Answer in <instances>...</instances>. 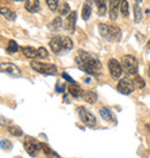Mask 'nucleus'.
<instances>
[{
    "label": "nucleus",
    "instance_id": "1",
    "mask_svg": "<svg viewBox=\"0 0 150 158\" xmlns=\"http://www.w3.org/2000/svg\"><path fill=\"white\" fill-rule=\"evenodd\" d=\"M75 62L81 70L88 75L98 76L102 72V64L95 54H91L85 51H79L75 58Z\"/></svg>",
    "mask_w": 150,
    "mask_h": 158
},
{
    "label": "nucleus",
    "instance_id": "2",
    "mask_svg": "<svg viewBox=\"0 0 150 158\" xmlns=\"http://www.w3.org/2000/svg\"><path fill=\"white\" fill-rule=\"evenodd\" d=\"M98 31L104 40H110V42H119L121 38V30L118 27L101 23L98 26Z\"/></svg>",
    "mask_w": 150,
    "mask_h": 158
},
{
    "label": "nucleus",
    "instance_id": "3",
    "mask_svg": "<svg viewBox=\"0 0 150 158\" xmlns=\"http://www.w3.org/2000/svg\"><path fill=\"white\" fill-rule=\"evenodd\" d=\"M121 66L125 69V72L129 75H136L139 69V64L135 58L131 54H126L121 59Z\"/></svg>",
    "mask_w": 150,
    "mask_h": 158
},
{
    "label": "nucleus",
    "instance_id": "4",
    "mask_svg": "<svg viewBox=\"0 0 150 158\" xmlns=\"http://www.w3.org/2000/svg\"><path fill=\"white\" fill-rule=\"evenodd\" d=\"M23 145H24L26 151L29 154V156H31V157H35L36 155L40 152V150H42L40 142H38L36 139L31 137V136H26V137H24Z\"/></svg>",
    "mask_w": 150,
    "mask_h": 158
},
{
    "label": "nucleus",
    "instance_id": "5",
    "mask_svg": "<svg viewBox=\"0 0 150 158\" xmlns=\"http://www.w3.org/2000/svg\"><path fill=\"white\" fill-rule=\"evenodd\" d=\"M30 66L32 69L40 73V74H45V75L57 74V67H56V65H52V64H43V62H40V61H31Z\"/></svg>",
    "mask_w": 150,
    "mask_h": 158
},
{
    "label": "nucleus",
    "instance_id": "6",
    "mask_svg": "<svg viewBox=\"0 0 150 158\" xmlns=\"http://www.w3.org/2000/svg\"><path fill=\"white\" fill-rule=\"evenodd\" d=\"M77 113H79L80 120L88 127H95L96 123H97V120H96V117L91 112H89L85 107L83 106H79L77 107Z\"/></svg>",
    "mask_w": 150,
    "mask_h": 158
},
{
    "label": "nucleus",
    "instance_id": "7",
    "mask_svg": "<svg viewBox=\"0 0 150 158\" xmlns=\"http://www.w3.org/2000/svg\"><path fill=\"white\" fill-rule=\"evenodd\" d=\"M134 88H135L134 82H133L131 79H128V77L121 79L119 81L118 85H117L118 91H119L120 94H123V95H131V94L134 91Z\"/></svg>",
    "mask_w": 150,
    "mask_h": 158
},
{
    "label": "nucleus",
    "instance_id": "8",
    "mask_svg": "<svg viewBox=\"0 0 150 158\" xmlns=\"http://www.w3.org/2000/svg\"><path fill=\"white\" fill-rule=\"evenodd\" d=\"M109 70H110V74L112 76V79H119L123 73V66L121 64H119V61L117 59H110L109 60Z\"/></svg>",
    "mask_w": 150,
    "mask_h": 158
},
{
    "label": "nucleus",
    "instance_id": "9",
    "mask_svg": "<svg viewBox=\"0 0 150 158\" xmlns=\"http://www.w3.org/2000/svg\"><path fill=\"white\" fill-rule=\"evenodd\" d=\"M1 73H5V74L12 75V76H20L21 75V70L19 67H16L13 64H9V62H6V64H1Z\"/></svg>",
    "mask_w": 150,
    "mask_h": 158
},
{
    "label": "nucleus",
    "instance_id": "10",
    "mask_svg": "<svg viewBox=\"0 0 150 158\" xmlns=\"http://www.w3.org/2000/svg\"><path fill=\"white\" fill-rule=\"evenodd\" d=\"M50 48L52 50V52L56 53V54L65 52V51H64V45H62L61 36H57V37L52 38L51 42H50Z\"/></svg>",
    "mask_w": 150,
    "mask_h": 158
},
{
    "label": "nucleus",
    "instance_id": "11",
    "mask_svg": "<svg viewBox=\"0 0 150 158\" xmlns=\"http://www.w3.org/2000/svg\"><path fill=\"white\" fill-rule=\"evenodd\" d=\"M76 16H77V13L73 10L68 14V16L66 19V22H65V29L67 31H69L71 34H73L75 30V22H76Z\"/></svg>",
    "mask_w": 150,
    "mask_h": 158
},
{
    "label": "nucleus",
    "instance_id": "12",
    "mask_svg": "<svg viewBox=\"0 0 150 158\" xmlns=\"http://www.w3.org/2000/svg\"><path fill=\"white\" fill-rule=\"evenodd\" d=\"M121 0H109V6H110V19L111 20H117L118 18V7Z\"/></svg>",
    "mask_w": 150,
    "mask_h": 158
},
{
    "label": "nucleus",
    "instance_id": "13",
    "mask_svg": "<svg viewBox=\"0 0 150 158\" xmlns=\"http://www.w3.org/2000/svg\"><path fill=\"white\" fill-rule=\"evenodd\" d=\"M91 8H93V2L91 0H85L82 7V19L84 21L89 20L90 15H91Z\"/></svg>",
    "mask_w": 150,
    "mask_h": 158
},
{
    "label": "nucleus",
    "instance_id": "14",
    "mask_svg": "<svg viewBox=\"0 0 150 158\" xmlns=\"http://www.w3.org/2000/svg\"><path fill=\"white\" fill-rule=\"evenodd\" d=\"M68 91H69V95H72V96L75 97V98L81 97L82 95H83L82 89L80 88V85L76 83V82H74V83H69V85H68Z\"/></svg>",
    "mask_w": 150,
    "mask_h": 158
},
{
    "label": "nucleus",
    "instance_id": "15",
    "mask_svg": "<svg viewBox=\"0 0 150 158\" xmlns=\"http://www.w3.org/2000/svg\"><path fill=\"white\" fill-rule=\"evenodd\" d=\"M26 9L29 13H37L40 10V0H27Z\"/></svg>",
    "mask_w": 150,
    "mask_h": 158
},
{
    "label": "nucleus",
    "instance_id": "16",
    "mask_svg": "<svg viewBox=\"0 0 150 158\" xmlns=\"http://www.w3.org/2000/svg\"><path fill=\"white\" fill-rule=\"evenodd\" d=\"M99 113H101L102 118L104 119L105 121H112V123H115V114L112 113V111H111L110 109H107V107H102L101 111H99Z\"/></svg>",
    "mask_w": 150,
    "mask_h": 158
},
{
    "label": "nucleus",
    "instance_id": "17",
    "mask_svg": "<svg viewBox=\"0 0 150 158\" xmlns=\"http://www.w3.org/2000/svg\"><path fill=\"white\" fill-rule=\"evenodd\" d=\"M42 145V150H43V152L45 154V156L48 158H61L59 155L56 152V151H53L52 148H50L49 145L46 144V143H40Z\"/></svg>",
    "mask_w": 150,
    "mask_h": 158
},
{
    "label": "nucleus",
    "instance_id": "18",
    "mask_svg": "<svg viewBox=\"0 0 150 158\" xmlns=\"http://www.w3.org/2000/svg\"><path fill=\"white\" fill-rule=\"evenodd\" d=\"M95 5L97 6V13L99 16H104L106 14V0H94Z\"/></svg>",
    "mask_w": 150,
    "mask_h": 158
},
{
    "label": "nucleus",
    "instance_id": "19",
    "mask_svg": "<svg viewBox=\"0 0 150 158\" xmlns=\"http://www.w3.org/2000/svg\"><path fill=\"white\" fill-rule=\"evenodd\" d=\"M1 15L4 16L6 20H8V21H14L15 19H16V14L14 13L12 9H9L8 7H1Z\"/></svg>",
    "mask_w": 150,
    "mask_h": 158
},
{
    "label": "nucleus",
    "instance_id": "20",
    "mask_svg": "<svg viewBox=\"0 0 150 158\" xmlns=\"http://www.w3.org/2000/svg\"><path fill=\"white\" fill-rule=\"evenodd\" d=\"M82 98L89 104H95L97 101V94L94 91H84L82 95Z\"/></svg>",
    "mask_w": 150,
    "mask_h": 158
},
{
    "label": "nucleus",
    "instance_id": "21",
    "mask_svg": "<svg viewBox=\"0 0 150 158\" xmlns=\"http://www.w3.org/2000/svg\"><path fill=\"white\" fill-rule=\"evenodd\" d=\"M62 26V21H61V18H54V20H53L52 22L49 24V29L52 31H58L60 30V28H61Z\"/></svg>",
    "mask_w": 150,
    "mask_h": 158
},
{
    "label": "nucleus",
    "instance_id": "22",
    "mask_svg": "<svg viewBox=\"0 0 150 158\" xmlns=\"http://www.w3.org/2000/svg\"><path fill=\"white\" fill-rule=\"evenodd\" d=\"M22 52L27 58H30V59L31 58L37 57V50H35V48H31V46H23Z\"/></svg>",
    "mask_w": 150,
    "mask_h": 158
},
{
    "label": "nucleus",
    "instance_id": "23",
    "mask_svg": "<svg viewBox=\"0 0 150 158\" xmlns=\"http://www.w3.org/2000/svg\"><path fill=\"white\" fill-rule=\"evenodd\" d=\"M141 19H142L141 7H140L139 2H136V4H134V22L139 23L141 21Z\"/></svg>",
    "mask_w": 150,
    "mask_h": 158
},
{
    "label": "nucleus",
    "instance_id": "24",
    "mask_svg": "<svg viewBox=\"0 0 150 158\" xmlns=\"http://www.w3.org/2000/svg\"><path fill=\"white\" fill-rule=\"evenodd\" d=\"M120 13L124 18H127L129 15V10H128V1L127 0H121L120 2Z\"/></svg>",
    "mask_w": 150,
    "mask_h": 158
},
{
    "label": "nucleus",
    "instance_id": "25",
    "mask_svg": "<svg viewBox=\"0 0 150 158\" xmlns=\"http://www.w3.org/2000/svg\"><path fill=\"white\" fill-rule=\"evenodd\" d=\"M58 10H59V14L64 16V15H66V14L69 13V10H71V7H69V5L67 4V2H61V4L58 6Z\"/></svg>",
    "mask_w": 150,
    "mask_h": 158
},
{
    "label": "nucleus",
    "instance_id": "26",
    "mask_svg": "<svg viewBox=\"0 0 150 158\" xmlns=\"http://www.w3.org/2000/svg\"><path fill=\"white\" fill-rule=\"evenodd\" d=\"M133 82H134V85H135V88L137 89H142L146 87V82H144V80L142 79L140 75H135V77L133 80Z\"/></svg>",
    "mask_w": 150,
    "mask_h": 158
},
{
    "label": "nucleus",
    "instance_id": "27",
    "mask_svg": "<svg viewBox=\"0 0 150 158\" xmlns=\"http://www.w3.org/2000/svg\"><path fill=\"white\" fill-rule=\"evenodd\" d=\"M18 50H19V46H18V44H16V42L13 40H9L8 45H7V48H6V51L8 53H15V52H18Z\"/></svg>",
    "mask_w": 150,
    "mask_h": 158
},
{
    "label": "nucleus",
    "instance_id": "28",
    "mask_svg": "<svg viewBox=\"0 0 150 158\" xmlns=\"http://www.w3.org/2000/svg\"><path fill=\"white\" fill-rule=\"evenodd\" d=\"M8 132L10 133L13 136H22L23 135L22 129L19 127V126H9Z\"/></svg>",
    "mask_w": 150,
    "mask_h": 158
},
{
    "label": "nucleus",
    "instance_id": "29",
    "mask_svg": "<svg viewBox=\"0 0 150 158\" xmlns=\"http://www.w3.org/2000/svg\"><path fill=\"white\" fill-rule=\"evenodd\" d=\"M45 2H46V5L49 6V8L52 10V12H54V10H57L58 9V0H45Z\"/></svg>",
    "mask_w": 150,
    "mask_h": 158
},
{
    "label": "nucleus",
    "instance_id": "30",
    "mask_svg": "<svg viewBox=\"0 0 150 158\" xmlns=\"http://www.w3.org/2000/svg\"><path fill=\"white\" fill-rule=\"evenodd\" d=\"M48 51H46V48H40L37 50V57L40 58V59H45V58H48Z\"/></svg>",
    "mask_w": 150,
    "mask_h": 158
},
{
    "label": "nucleus",
    "instance_id": "31",
    "mask_svg": "<svg viewBox=\"0 0 150 158\" xmlns=\"http://www.w3.org/2000/svg\"><path fill=\"white\" fill-rule=\"evenodd\" d=\"M1 148H2V150H10V148H12V143H10L8 140L2 139V140H1Z\"/></svg>",
    "mask_w": 150,
    "mask_h": 158
},
{
    "label": "nucleus",
    "instance_id": "32",
    "mask_svg": "<svg viewBox=\"0 0 150 158\" xmlns=\"http://www.w3.org/2000/svg\"><path fill=\"white\" fill-rule=\"evenodd\" d=\"M56 91L60 92V94L65 91V84L60 83V82H57V84H56Z\"/></svg>",
    "mask_w": 150,
    "mask_h": 158
},
{
    "label": "nucleus",
    "instance_id": "33",
    "mask_svg": "<svg viewBox=\"0 0 150 158\" xmlns=\"http://www.w3.org/2000/svg\"><path fill=\"white\" fill-rule=\"evenodd\" d=\"M62 77H64V79L65 80H67V81H68V82H69V83H74L75 81L73 79H72L71 76H68V75H67V73H65V72H64V73H62Z\"/></svg>",
    "mask_w": 150,
    "mask_h": 158
},
{
    "label": "nucleus",
    "instance_id": "34",
    "mask_svg": "<svg viewBox=\"0 0 150 158\" xmlns=\"http://www.w3.org/2000/svg\"><path fill=\"white\" fill-rule=\"evenodd\" d=\"M146 51L148 53H150V40H149V42L147 43V45H146Z\"/></svg>",
    "mask_w": 150,
    "mask_h": 158
},
{
    "label": "nucleus",
    "instance_id": "35",
    "mask_svg": "<svg viewBox=\"0 0 150 158\" xmlns=\"http://www.w3.org/2000/svg\"><path fill=\"white\" fill-rule=\"evenodd\" d=\"M146 129L148 131V133L150 134V123H147V125H146Z\"/></svg>",
    "mask_w": 150,
    "mask_h": 158
},
{
    "label": "nucleus",
    "instance_id": "36",
    "mask_svg": "<svg viewBox=\"0 0 150 158\" xmlns=\"http://www.w3.org/2000/svg\"><path fill=\"white\" fill-rule=\"evenodd\" d=\"M148 76L150 77V65H149V68H148Z\"/></svg>",
    "mask_w": 150,
    "mask_h": 158
},
{
    "label": "nucleus",
    "instance_id": "37",
    "mask_svg": "<svg viewBox=\"0 0 150 158\" xmlns=\"http://www.w3.org/2000/svg\"><path fill=\"white\" fill-rule=\"evenodd\" d=\"M14 1H24V0H14Z\"/></svg>",
    "mask_w": 150,
    "mask_h": 158
},
{
    "label": "nucleus",
    "instance_id": "38",
    "mask_svg": "<svg viewBox=\"0 0 150 158\" xmlns=\"http://www.w3.org/2000/svg\"><path fill=\"white\" fill-rule=\"evenodd\" d=\"M140 1H142V0H137V2H140Z\"/></svg>",
    "mask_w": 150,
    "mask_h": 158
}]
</instances>
